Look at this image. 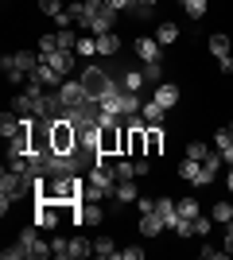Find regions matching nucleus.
<instances>
[{
    "label": "nucleus",
    "mask_w": 233,
    "mask_h": 260,
    "mask_svg": "<svg viewBox=\"0 0 233 260\" xmlns=\"http://www.w3.org/2000/svg\"><path fill=\"white\" fill-rule=\"evenodd\" d=\"M117 171L113 167H105V163H97V167H89L86 175V198H97V202H105V198L117 194Z\"/></svg>",
    "instance_id": "1"
},
{
    "label": "nucleus",
    "mask_w": 233,
    "mask_h": 260,
    "mask_svg": "<svg viewBox=\"0 0 233 260\" xmlns=\"http://www.w3.org/2000/svg\"><path fill=\"white\" fill-rule=\"evenodd\" d=\"M78 78H82V86H86V93H89L93 101H101V98H105V93L113 89V82H117V78H113L105 66H97V62H89Z\"/></svg>",
    "instance_id": "2"
},
{
    "label": "nucleus",
    "mask_w": 233,
    "mask_h": 260,
    "mask_svg": "<svg viewBox=\"0 0 233 260\" xmlns=\"http://www.w3.org/2000/svg\"><path fill=\"white\" fill-rule=\"evenodd\" d=\"M51 252H55L58 260H82V256H93V245H89L86 237H58L51 241Z\"/></svg>",
    "instance_id": "3"
},
{
    "label": "nucleus",
    "mask_w": 233,
    "mask_h": 260,
    "mask_svg": "<svg viewBox=\"0 0 233 260\" xmlns=\"http://www.w3.org/2000/svg\"><path fill=\"white\" fill-rule=\"evenodd\" d=\"M70 221H78V225H101L105 221V206H101L97 198H82L74 206V217Z\"/></svg>",
    "instance_id": "4"
},
{
    "label": "nucleus",
    "mask_w": 233,
    "mask_h": 260,
    "mask_svg": "<svg viewBox=\"0 0 233 260\" xmlns=\"http://www.w3.org/2000/svg\"><path fill=\"white\" fill-rule=\"evenodd\" d=\"M20 245L27 249V256H31V260H47V256H55V252H51V245L39 237V225H27V229H23V233H20Z\"/></svg>",
    "instance_id": "5"
},
{
    "label": "nucleus",
    "mask_w": 233,
    "mask_h": 260,
    "mask_svg": "<svg viewBox=\"0 0 233 260\" xmlns=\"http://www.w3.org/2000/svg\"><path fill=\"white\" fill-rule=\"evenodd\" d=\"M58 98H62L66 109H78L82 101H89V93H86V86H82V78H66V82L58 86Z\"/></svg>",
    "instance_id": "6"
},
{
    "label": "nucleus",
    "mask_w": 233,
    "mask_h": 260,
    "mask_svg": "<svg viewBox=\"0 0 233 260\" xmlns=\"http://www.w3.org/2000/svg\"><path fill=\"white\" fill-rule=\"evenodd\" d=\"M132 51H136V58L140 62H159V51H163V43L155 39V35H140L132 43Z\"/></svg>",
    "instance_id": "7"
},
{
    "label": "nucleus",
    "mask_w": 233,
    "mask_h": 260,
    "mask_svg": "<svg viewBox=\"0 0 233 260\" xmlns=\"http://www.w3.org/2000/svg\"><path fill=\"white\" fill-rule=\"evenodd\" d=\"M27 82H39V86H43V89H58V86H62V82H66V78L58 74V70H51V66H47V62H39V66H35V70H31V74H27Z\"/></svg>",
    "instance_id": "8"
},
{
    "label": "nucleus",
    "mask_w": 233,
    "mask_h": 260,
    "mask_svg": "<svg viewBox=\"0 0 233 260\" xmlns=\"http://www.w3.org/2000/svg\"><path fill=\"white\" fill-rule=\"evenodd\" d=\"M43 62L51 66V70H58L62 78H70V70H74V51H51V54H43Z\"/></svg>",
    "instance_id": "9"
},
{
    "label": "nucleus",
    "mask_w": 233,
    "mask_h": 260,
    "mask_svg": "<svg viewBox=\"0 0 233 260\" xmlns=\"http://www.w3.org/2000/svg\"><path fill=\"white\" fill-rule=\"evenodd\" d=\"M206 47H210V54L218 58V62H222V58H233V39L225 31H214L210 39H206Z\"/></svg>",
    "instance_id": "10"
},
{
    "label": "nucleus",
    "mask_w": 233,
    "mask_h": 260,
    "mask_svg": "<svg viewBox=\"0 0 233 260\" xmlns=\"http://www.w3.org/2000/svg\"><path fill=\"white\" fill-rule=\"evenodd\" d=\"M113 27H117V12L109 8V4H105V8L97 12V16H93V20H89V35H101V31H113Z\"/></svg>",
    "instance_id": "11"
},
{
    "label": "nucleus",
    "mask_w": 233,
    "mask_h": 260,
    "mask_svg": "<svg viewBox=\"0 0 233 260\" xmlns=\"http://www.w3.org/2000/svg\"><path fill=\"white\" fill-rule=\"evenodd\" d=\"M148 159H155V155H163V144H167V132L163 124H148Z\"/></svg>",
    "instance_id": "12"
},
{
    "label": "nucleus",
    "mask_w": 233,
    "mask_h": 260,
    "mask_svg": "<svg viewBox=\"0 0 233 260\" xmlns=\"http://www.w3.org/2000/svg\"><path fill=\"white\" fill-rule=\"evenodd\" d=\"M155 214L167 221V229H175V221H179V198H155Z\"/></svg>",
    "instance_id": "13"
},
{
    "label": "nucleus",
    "mask_w": 233,
    "mask_h": 260,
    "mask_svg": "<svg viewBox=\"0 0 233 260\" xmlns=\"http://www.w3.org/2000/svg\"><path fill=\"white\" fill-rule=\"evenodd\" d=\"M93 39H97V54H101V58L121 54V35H117V31H101V35H93Z\"/></svg>",
    "instance_id": "14"
},
{
    "label": "nucleus",
    "mask_w": 233,
    "mask_h": 260,
    "mask_svg": "<svg viewBox=\"0 0 233 260\" xmlns=\"http://www.w3.org/2000/svg\"><path fill=\"white\" fill-rule=\"evenodd\" d=\"M152 98L159 101V105H163V109H175L183 93H179V86H175V82H159V86H155V93H152Z\"/></svg>",
    "instance_id": "15"
},
{
    "label": "nucleus",
    "mask_w": 233,
    "mask_h": 260,
    "mask_svg": "<svg viewBox=\"0 0 233 260\" xmlns=\"http://www.w3.org/2000/svg\"><path fill=\"white\" fill-rule=\"evenodd\" d=\"M20 132H23V117L16 113V109H12V113H0V136H4V140L20 136Z\"/></svg>",
    "instance_id": "16"
},
{
    "label": "nucleus",
    "mask_w": 233,
    "mask_h": 260,
    "mask_svg": "<svg viewBox=\"0 0 233 260\" xmlns=\"http://www.w3.org/2000/svg\"><path fill=\"white\" fill-rule=\"evenodd\" d=\"M8 58H12L16 70H23V74H31L35 66L43 62V54H39V51H16V54H8Z\"/></svg>",
    "instance_id": "17"
},
{
    "label": "nucleus",
    "mask_w": 233,
    "mask_h": 260,
    "mask_svg": "<svg viewBox=\"0 0 233 260\" xmlns=\"http://www.w3.org/2000/svg\"><path fill=\"white\" fill-rule=\"evenodd\" d=\"M222 152H210V155H206V159H202V183L198 186H210L214 183V179H218V171H222Z\"/></svg>",
    "instance_id": "18"
},
{
    "label": "nucleus",
    "mask_w": 233,
    "mask_h": 260,
    "mask_svg": "<svg viewBox=\"0 0 233 260\" xmlns=\"http://www.w3.org/2000/svg\"><path fill=\"white\" fill-rule=\"evenodd\" d=\"M214 148L222 152V159L233 167V128L225 124V128H218V136H214Z\"/></svg>",
    "instance_id": "19"
},
{
    "label": "nucleus",
    "mask_w": 233,
    "mask_h": 260,
    "mask_svg": "<svg viewBox=\"0 0 233 260\" xmlns=\"http://www.w3.org/2000/svg\"><path fill=\"white\" fill-rule=\"evenodd\" d=\"M167 229V221L159 214H140V237H159Z\"/></svg>",
    "instance_id": "20"
},
{
    "label": "nucleus",
    "mask_w": 233,
    "mask_h": 260,
    "mask_svg": "<svg viewBox=\"0 0 233 260\" xmlns=\"http://www.w3.org/2000/svg\"><path fill=\"white\" fill-rule=\"evenodd\" d=\"M179 179L198 186L202 183V159H183V163H179Z\"/></svg>",
    "instance_id": "21"
},
{
    "label": "nucleus",
    "mask_w": 233,
    "mask_h": 260,
    "mask_svg": "<svg viewBox=\"0 0 233 260\" xmlns=\"http://www.w3.org/2000/svg\"><path fill=\"white\" fill-rule=\"evenodd\" d=\"M121 86L128 89V93H136V89H144V86H148L144 70H136V66H132V70H121Z\"/></svg>",
    "instance_id": "22"
},
{
    "label": "nucleus",
    "mask_w": 233,
    "mask_h": 260,
    "mask_svg": "<svg viewBox=\"0 0 233 260\" xmlns=\"http://www.w3.org/2000/svg\"><path fill=\"white\" fill-rule=\"evenodd\" d=\"M136 186H132V179H121V183H117V194H113V202H117V206H128V202H136Z\"/></svg>",
    "instance_id": "23"
},
{
    "label": "nucleus",
    "mask_w": 233,
    "mask_h": 260,
    "mask_svg": "<svg viewBox=\"0 0 233 260\" xmlns=\"http://www.w3.org/2000/svg\"><path fill=\"white\" fill-rule=\"evenodd\" d=\"M163 113H167V109L163 105H159V101H144V105H140V117H144L148 120V124H163Z\"/></svg>",
    "instance_id": "24"
},
{
    "label": "nucleus",
    "mask_w": 233,
    "mask_h": 260,
    "mask_svg": "<svg viewBox=\"0 0 233 260\" xmlns=\"http://www.w3.org/2000/svg\"><path fill=\"white\" fill-rule=\"evenodd\" d=\"M93 256H101V260H113V256H121V249L113 245V237H105V233H101V237L93 241Z\"/></svg>",
    "instance_id": "25"
},
{
    "label": "nucleus",
    "mask_w": 233,
    "mask_h": 260,
    "mask_svg": "<svg viewBox=\"0 0 233 260\" xmlns=\"http://www.w3.org/2000/svg\"><path fill=\"white\" fill-rule=\"evenodd\" d=\"M155 39H159V43H163V47H171V43H175V39H179V23L163 20V23H159V27H155Z\"/></svg>",
    "instance_id": "26"
},
{
    "label": "nucleus",
    "mask_w": 233,
    "mask_h": 260,
    "mask_svg": "<svg viewBox=\"0 0 233 260\" xmlns=\"http://www.w3.org/2000/svg\"><path fill=\"white\" fill-rule=\"evenodd\" d=\"M74 54H78V58H93V54H97V39H93V35H78Z\"/></svg>",
    "instance_id": "27"
},
{
    "label": "nucleus",
    "mask_w": 233,
    "mask_h": 260,
    "mask_svg": "<svg viewBox=\"0 0 233 260\" xmlns=\"http://www.w3.org/2000/svg\"><path fill=\"white\" fill-rule=\"evenodd\" d=\"M0 70H4V78H8V86H23V70H16V66H12V58L8 54H4V62H0Z\"/></svg>",
    "instance_id": "28"
},
{
    "label": "nucleus",
    "mask_w": 233,
    "mask_h": 260,
    "mask_svg": "<svg viewBox=\"0 0 233 260\" xmlns=\"http://www.w3.org/2000/svg\"><path fill=\"white\" fill-rule=\"evenodd\" d=\"M183 12H187L190 20H202V16L210 12V4H206V0H183Z\"/></svg>",
    "instance_id": "29"
},
{
    "label": "nucleus",
    "mask_w": 233,
    "mask_h": 260,
    "mask_svg": "<svg viewBox=\"0 0 233 260\" xmlns=\"http://www.w3.org/2000/svg\"><path fill=\"white\" fill-rule=\"evenodd\" d=\"M179 217H190V221H194V217H198V198H194V194H187V198H179Z\"/></svg>",
    "instance_id": "30"
},
{
    "label": "nucleus",
    "mask_w": 233,
    "mask_h": 260,
    "mask_svg": "<svg viewBox=\"0 0 233 260\" xmlns=\"http://www.w3.org/2000/svg\"><path fill=\"white\" fill-rule=\"evenodd\" d=\"M210 217L218 221V225H229V221H233V206H229V202H218V206L210 210Z\"/></svg>",
    "instance_id": "31"
},
{
    "label": "nucleus",
    "mask_w": 233,
    "mask_h": 260,
    "mask_svg": "<svg viewBox=\"0 0 233 260\" xmlns=\"http://www.w3.org/2000/svg\"><path fill=\"white\" fill-rule=\"evenodd\" d=\"M140 70H144L148 86H159V82H163V66H159V62H144V66H140Z\"/></svg>",
    "instance_id": "32"
},
{
    "label": "nucleus",
    "mask_w": 233,
    "mask_h": 260,
    "mask_svg": "<svg viewBox=\"0 0 233 260\" xmlns=\"http://www.w3.org/2000/svg\"><path fill=\"white\" fill-rule=\"evenodd\" d=\"M210 152H214V148H210V144H202V140H190L187 144V159H206Z\"/></svg>",
    "instance_id": "33"
},
{
    "label": "nucleus",
    "mask_w": 233,
    "mask_h": 260,
    "mask_svg": "<svg viewBox=\"0 0 233 260\" xmlns=\"http://www.w3.org/2000/svg\"><path fill=\"white\" fill-rule=\"evenodd\" d=\"M113 171H117V179H136V159H121Z\"/></svg>",
    "instance_id": "34"
},
{
    "label": "nucleus",
    "mask_w": 233,
    "mask_h": 260,
    "mask_svg": "<svg viewBox=\"0 0 233 260\" xmlns=\"http://www.w3.org/2000/svg\"><path fill=\"white\" fill-rule=\"evenodd\" d=\"M62 4H66V0H39V12H43V16H51V20H55L58 12H62Z\"/></svg>",
    "instance_id": "35"
},
{
    "label": "nucleus",
    "mask_w": 233,
    "mask_h": 260,
    "mask_svg": "<svg viewBox=\"0 0 233 260\" xmlns=\"http://www.w3.org/2000/svg\"><path fill=\"white\" fill-rule=\"evenodd\" d=\"M128 12H132V16H136L140 23H144V20H152V16H155V4H132Z\"/></svg>",
    "instance_id": "36"
},
{
    "label": "nucleus",
    "mask_w": 233,
    "mask_h": 260,
    "mask_svg": "<svg viewBox=\"0 0 233 260\" xmlns=\"http://www.w3.org/2000/svg\"><path fill=\"white\" fill-rule=\"evenodd\" d=\"M58 51V35H39V54H51Z\"/></svg>",
    "instance_id": "37"
},
{
    "label": "nucleus",
    "mask_w": 233,
    "mask_h": 260,
    "mask_svg": "<svg viewBox=\"0 0 233 260\" xmlns=\"http://www.w3.org/2000/svg\"><path fill=\"white\" fill-rule=\"evenodd\" d=\"M0 256H4V260H23V256H27V249H23L20 241H16V245H8V249L0 252Z\"/></svg>",
    "instance_id": "38"
},
{
    "label": "nucleus",
    "mask_w": 233,
    "mask_h": 260,
    "mask_svg": "<svg viewBox=\"0 0 233 260\" xmlns=\"http://www.w3.org/2000/svg\"><path fill=\"white\" fill-rule=\"evenodd\" d=\"M210 229H214V217H194V233H198V237H206V233H210Z\"/></svg>",
    "instance_id": "39"
},
{
    "label": "nucleus",
    "mask_w": 233,
    "mask_h": 260,
    "mask_svg": "<svg viewBox=\"0 0 233 260\" xmlns=\"http://www.w3.org/2000/svg\"><path fill=\"white\" fill-rule=\"evenodd\" d=\"M225 252L218 249V245H202V260H222Z\"/></svg>",
    "instance_id": "40"
},
{
    "label": "nucleus",
    "mask_w": 233,
    "mask_h": 260,
    "mask_svg": "<svg viewBox=\"0 0 233 260\" xmlns=\"http://www.w3.org/2000/svg\"><path fill=\"white\" fill-rule=\"evenodd\" d=\"M144 256V249L140 245H128V249H121V260H140Z\"/></svg>",
    "instance_id": "41"
},
{
    "label": "nucleus",
    "mask_w": 233,
    "mask_h": 260,
    "mask_svg": "<svg viewBox=\"0 0 233 260\" xmlns=\"http://www.w3.org/2000/svg\"><path fill=\"white\" fill-rule=\"evenodd\" d=\"M55 23H58V31H62V27H74V16H70V12L62 8V12L55 16Z\"/></svg>",
    "instance_id": "42"
},
{
    "label": "nucleus",
    "mask_w": 233,
    "mask_h": 260,
    "mask_svg": "<svg viewBox=\"0 0 233 260\" xmlns=\"http://www.w3.org/2000/svg\"><path fill=\"white\" fill-rule=\"evenodd\" d=\"M136 210L140 214H155V198H136Z\"/></svg>",
    "instance_id": "43"
},
{
    "label": "nucleus",
    "mask_w": 233,
    "mask_h": 260,
    "mask_svg": "<svg viewBox=\"0 0 233 260\" xmlns=\"http://www.w3.org/2000/svg\"><path fill=\"white\" fill-rule=\"evenodd\" d=\"M105 4H109V8H113V12H124V8H132L136 0H105Z\"/></svg>",
    "instance_id": "44"
},
{
    "label": "nucleus",
    "mask_w": 233,
    "mask_h": 260,
    "mask_svg": "<svg viewBox=\"0 0 233 260\" xmlns=\"http://www.w3.org/2000/svg\"><path fill=\"white\" fill-rule=\"evenodd\" d=\"M148 171H152V159H148V155H144V159H136V175H148Z\"/></svg>",
    "instance_id": "45"
},
{
    "label": "nucleus",
    "mask_w": 233,
    "mask_h": 260,
    "mask_svg": "<svg viewBox=\"0 0 233 260\" xmlns=\"http://www.w3.org/2000/svg\"><path fill=\"white\" fill-rule=\"evenodd\" d=\"M225 252H233V221L225 225Z\"/></svg>",
    "instance_id": "46"
},
{
    "label": "nucleus",
    "mask_w": 233,
    "mask_h": 260,
    "mask_svg": "<svg viewBox=\"0 0 233 260\" xmlns=\"http://www.w3.org/2000/svg\"><path fill=\"white\" fill-rule=\"evenodd\" d=\"M225 186H229V194H233V167H229V179H225Z\"/></svg>",
    "instance_id": "47"
},
{
    "label": "nucleus",
    "mask_w": 233,
    "mask_h": 260,
    "mask_svg": "<svg viewBox=\"0 0 233 260\" xmlns=\"http://www.w3.org/2000/svg\"><path fill=\"white\" fill-rule=\"evenodd\" d=\"M175 4H183V0H175Z\"/></svg>",
    "instance_id": "48"
}]
</instances>
